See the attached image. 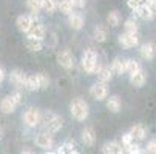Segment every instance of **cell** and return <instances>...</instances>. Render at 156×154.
<instances>
[{
    "label": "cell",
    "mask_w": 156,
    "mask_h": 154,
    "mask_svg": "<svg viewBox=\"0 0 156 154\" xmlns=\"http://www.w3.org/2000/svg\"><path fill=\"white\" fill-rule=\"evenodd\" d=\"M70 111H71V116H73L76 120H79V122H83V120L88 117V114H90L87 102L82 100V99H74V100L71 102Z\"/></svg>",
    "instance_id": "6da1fadb"
},
{
    "label": "cell",
    "mask_w": 156,
    "mask_h": 154,
    "mask_svg": "<svg viewBox=\"0 0 156 154\" xmlns=\"http://www.w3.org/2000/svg\"><path fill=\"white\" fill-rule=\"evenodd\" d=\"M42 120H43V125H45V128H47V131H48L50 134L57 133V131L62 128V119H60L59 116L50 113V111L43 114Z\"/></svg>",
    "instance_id": "7a4b0ae2"
},
{
    "label": "cell",
    "mask_w": 156,
    "mask_h": 154,
    "mask_svg": "<svg viewBox=\"0 0 156 154\" xmlns=\"http://www.w3.org/2000/svg\"><path fill=\"white\" fill-rule=\"evenodd\" d=\"M98 63V56L93 50H87L82 56V68L87 74H93V70Z\"/></svg>",
    "instance_id": "3957f363"
},
{
    "label": "cell",
    "mask_w": 156,
    "mask_h": 154,
    "mask_svg": "<svg viewBox=\"0 0 156 154\" xmlns=\"http://www.w3.org/2000/svg\"><path fill=\"white\" fill-rule=\"evenodd\" d=\"M118 43L125 48V50H130V48H135L138 43H139V39L136 34H133V33H124V34H119L118 37Z\"/></svg>",
    "instance_id": "277c9868"
},
{
    "label": "cell",
    "mask_w": 156,
    "mask_h": 154,
    "mask_svg": "<svg viewBox=\"0 0 156 154\" xmlns=\"http://www.w3.org/2000/svg\"><path fill=\"white\" fill-rule=\"evenodd\" d=\"M90 94L93 96V99H96V100H104V99H107V96H108V86H107V83L105 82H96L91 88H90Z\"/></svg>",
    "instance_id": "5b68a950"
},
{
    "label": "cell",
    "mask_w": 156,
    "mask_h": 154,
    "mask_svg": "<svg viewBox=\"0 0 156 154\" xmlns=\"http://www.w3.org/2000/svg\"><path fill=\"white\" fill-rule=\"evenodd\" d=\"M23 122H25L30 128L37 126L39 122H40V114H39V111H37L36 108H28L27 113L23 114Z\"/></svg>",
    "instance_id": "8992f818"
},
{
    "label": "cell",
    "mask_w": 156,
    "mask_h": 154,
    "mask_svg": "<svg viewBox=\"0 0 156 154\" xmlns=\"http://www.w3.org/2000/svg\"><path fill=\"white\" fill-rule=\"evenodd\" d=\"M57 63L65 70H71L74 67V60L70 51H62L57 54Z\"/></svg>",
    "instance_id": "52a82bcc"
},
{
    "label": "cell",
    "mask_w": 156,
    "mask_h": 154,
    "mask_svg": "<svg viewBox=\"0 0 156 154\" xmlns=\"http://www.w3.org/2000/svg\"><path fill=\"white\" fill-rule=\"evenodd\" d=\"M34 143H36V146H39V148H43V149H50L51 146H53V137L50 136V133H40V134H37L36 136V139H34Z\"/></svg>",
    "instance_id": "ba28073f"
},
{
    "label": "cell",
    "mask_w": 156,
    "mask_h": 154,
    "mask_svg": "<svg viewBox=\"0 0 156 154\" xmlns=\"http://www.w3.org/2000/svg\"><path fill=\"white\" fill-rule=\"evenodd\" d=\"M27 74L25 73H22V71H19V70H14V71H11V74H9V82L12 83V85H16L17 88H23V86H27Z\"/></svg>",
    "instance_id": "9c48e42d"
},
{
    "label": "cell",
    "mask_w": 156,
    "mask_h": 154,
    "mask_svg": "<svg viewBox=\"0 0 156 154\" xmlns=\"http://www.w3.org/2000/svg\"><path fill=\"white\" fill-rule=\"evenodd\" d=\"M28 37H33V39H43V36H45V28H43V25L40 23V22H34L33 20V23L30 26V29L27 31Z\"/></svg>",
    "instance_id": "30bf717a"
},
{
    "label": "cell",
    "mask_w": 156,
    "mask_h": 154,
    "mask_svg": "<svg viewBox=\"0 0 156 154\" xmlns=\"http://www.w3.org/2000/svg\"><path fill=\"white\" fill-rule=\"evenodd\" d=\"M16 106H17V102L14 100V97L6 96L5 99H2V102H0V111L3 114H11V113H14Z\"/></svg>",
    "instance_id": "8fae6325"
},
{
    "label": "cell",
    "mask_w": 156,
    "mask_h": 154,
    "mask_svg": "<svg viewBox=\"0 0 156 154\" xmlns=\"http://www.w3.org/2000/svg\"><path fill=\"white\" fill-rule=\"evenodd\" d=\"M33 17L31 15H19L17 17V22H16V25H17V29L20 31V33H27L28 29H30V26H31V23H33Z\"/></svg>",
    "instance_id": "7c38bea8"
},
{
    "label": "cell",
    "mask_w": 156,
    "mask_h": 154,
    "mask_svg": "<svg viewBox=\"0 0 156 154\" xmlns=\"http://www.w3.org/2000/svg\"><path fill=\"white\" fill-rule=\"evenodd\" d=\"M82 142L85 146H93L94 142H96V134L93 128H85L82 129Z\"/></svg>",
    "instance_id": "4fadbf2b"
},
{
    "label": "cell",
    "mask_w": 156,
    "mask_h": 154,
    "mask_svg": "<svg viewBox=\"0 0 156 154\" xmlns=\"http://www.w3.org/2000/svg\"><path fill=\"white\" fill-rule=\"evenodd\" d=\"M102 152H105V154H121V152H124V148L118 142H107L102 146Z\"/></svg>",
    "instance_id": "5bb4252c"
},
{
    "label": "cell",
    "mask_w": 156,
    "mask_h": 154,
    "mask_svg": "<svg viewBox=\"0 0 156 154\" xmlns=\"http://www.w3.org/2000/svg\"><path fill=\"white\" fill-rule=\"evenodd\" d=\"M135 12H136V15L141 17L142 20H151V19L154 17V14L151 12V9H150V6H148L147 3L139 5V6L135 9Z\"/></svg>",
    "instance_id": "9a60e30c"
},
{
    "label": "cell",
    "mask_w": 156,
    "mask_h": 154,
    "mask_svg": "<svg viewBox=\"0 0 156 154\" xmlns=\"http://www.w3.org/2000/svg\"><path fill=\"white\" fill-rule=\"evenodd\" d=\"M130 82L133 86H136V88H141L144 83H145V73L142 70L136 71V73H133L130 74Z\"/></svg>",
    "instance_id": "2e32d148"
},
{
    "label": "cell",
    "mask_w": 156,
    "mask_h": 154,
    "mask_svg": "<svg viewBox=\"0 0 156 154\" xmlns=\"http://www.w3.org/2000/svg\"><path fill=\"white\" fill-rule=\"evenodd\" d=\"M68 25L73 29H80L83 26V17L82 14H68Z\"/></svg>",
    "instance_id": "e0dca14e"
},
{
    "label": "cell",
    "mask_w": 156,
    "mask_h": 154,
    "mask_svg": "<svg viewBox=\"0 0 156 154\" xmlns=\"http://www.w3.org/2000/svg\"><path fill=\"white\" fill-rule=\"evenodd\" d=\"M156 54V50H154V45L153 43H144L141 46V56L145 59V60H151Z\"/></svg>",
    "instance_id": "ac0fdd59"
},
{
    "label": "cell",
    "mask_w": 156,
    "mask_h": 154,
    "mask_svg": "<svg viewBox=\"0 0 156 154\" xmlns=\"http://www.w3.org/2000/svg\"><path fill=\"white\" fill-rule=\"evenodd\" d=\"M111 71H113V74L122 76V74L125 73V60L116 57L113 62H111Z\"/></svg>",
    "instance_id": "d6986e66"
},
{
    "label": "cell",
    "mask_w": 156,
    "mask_h": 154,
    "mask_svg": "<svg viewBox=\"0 0 156 154\" xmlns=\"http://www.w3.org/2000/svg\"><path fill=\"white\" fill-rule=\"evenodd\" d=\"M130 134L133 136V139H136V140H144L145 136H147V131L142 125H135L131 129H130Z\"/></svg>",
    "instance_id": "ffe728a7"
},
{
    "label": "cell",
    "mask_w": 156,
    "mask_h": 154,
    "mask_svg": "<svg viewBox=\"0 0 156 154\" xmlns=\"http://www.w3.org/2000/svg\"><path fill=\"white\" fill-rule=\"evenodd\" d=\"M107 108H108V111H111V113H119V109H121V99L118 96H111L107 100Z\"/></svg>",
    "instance_id": "44dd1931"
},
{
    "label": "cell",
    "mask_w": 156,
    "mask_h": 154,
    "mask_svg": "<svg viewBox=\"0 0 156 154\" xmlns=\"http://www.w3.org/2000/svg\"><path fill=\"white\" fill-rule=\"evenodd\" d=\"M98 79L101 82H110L111 79H113V71H111V68L108 67H101V70L98 71Z\"/></svg>",
    "instance_id": "7402d4cb"
},
{
    "label": "cell",
    "mask_w": 156,
    "mask_h": 154,
    "mask_svg": "<svg viewBox=\"0 0 156 154\" xmlns=\"http://www.w3.org/2000/svg\"><path fill=\"white\" fill-rule=\"evenodd\" d=\"M57 8L65 15H68V14L73 12V3H71V0H59V2H57Z\"/></svg>",
    "instance_id": "603a6c76"
},
{
    "label": "cell",
    "mask_w": 156,
    "mask_h": 154,
    "mask_svg": "<svg viewBox=\"0 0 156 154\" xmlns=\"http://www.w3.org/2000/svg\"><path fill=\"white\" fill-rule=\"evenodd\" d=\"M42 9L48 14H54L57 9V0H42Z\"/></svg>",
    "instance_id": "cb8c5ba5"
},
{
    "label": "cell",
    "mask_w": 156,
    "mask_h": 154,
    "mask_svg": "<svg viewBox=\"0 0 156 154\" xmlns=\"http://www.w3.org/2000/svg\"><path fill=\"white\" fill-rule=\"evenodd\" d=\"M139 70H141V65H139L135 59H128V60H125V73L133 74V73H136V71H139Z\"/></svg>",
    "instance_id": "d4e9b609"
},
{
    "label": "cell",
    "mask_w": 156,
    "mask_h": 154,
    "mask_svg": "<svg viewBox=\"0 0 156 154\" xmlns=\"http://www.w3.org/2000/svg\"><path fill=\"white\" fill-rule=\"evenodd\" d=\"M27 46L31 50V51H40L42 50V40L40 39H33V37H28V40H27Z\"/></svg>",
    "instance_id": "484cf974"
},
{
    "label": "cell",
    "mask_w": 156,
    "mask_h": 154,
    "mask_svg": "<svg viewBox=\"0 0 156 154\" xmlns=\"http://www.w3.org/2000/svg\"><path fill=\"white\" fill-rule=\"evenodd\" d=\"M27 6L36 15L37 12L42 11V0H27Z\"/></svg>",
    "instance_id": "4316f807"
},
{
    "label": "cell",
    "mask_w": 156,
    "mask_h": 154,
    "mask_svg": "<svg viewBox=\"0 0 156 154\" xmlns=\"http://www.w3.org/2000/svg\"><path fill=\"white\" fill-rule=\"evenodd\" d=\"M27 88H28L30 91H37V90H40L37 74H36V76H30V77H27Z\"/></svg>",
    "instance_id": "83f0119b"
},
{
    "label": "cell",
    "mask_w": 156,
    "mask_h": 154,
    "mask_svg": "<svg viewBox=\"0 0 156 154\" xmlns=\"http://www.w3.org/2000/svg\"><path fill=\"white\" fill-rule=\"evenodd\" d=\"M107 20H108V25H110V26L116 28V26L119 25V22H121V15H119L118 11H111V12H108Z\"/></svg>",
    "instance_id": "f1b7e54d"
},
{
    "label": "cell",
    "mask_w": 156,
    "mask_h": 154,
    "mask_svg": "<svg viewBox=\"0 0 156 154\" xmlns=\"http://www.w3.org/2000/svg\"><path fill=\"white\" fill-rule=\"evenodd\" d=\"M124 28H125V33H133V34H136V33H138V23H136V20H135V19L125 20Z\"/></svg>",
    "instance_id": "f546056e"
},
{
    "label": "cell",
    "mask_w": 156,
    "mask_h": 154,
    "mask_svg": "<svg viewBox=\"0 0 156 154\" xmlns=\"http://www.w3.org/2000/svg\"><path fill=\"white\" fill-rule=\"evenodd\" d=\"M94 39H96L98 42H105V40H107V31H105L102 26H98V28L94 29Z\"/></svg>",
    "instance_id": "4dcf8cb0"
},
{
    "label": "cell",
    "mask_w": 156,
    "mask_h": 154,
    "mask_svg": "<svg viewBox=\"0 0 156 154\" xmlns=\"http://www.w3.org/2000/svg\"><path fill=\"white\" fill-rule=\"evenodd\" d=\"M37 79H39L40 90H47L48 85H50V79H48V76H47V74H43V73H40V74H37Z\"/></svg>",
    "instance_id": "1f68e13d"
},
{
    "label": "cell",
    "mask_w": 156,
    "mask_h": 154,
    "mask_svg": "<svg viewBox=\"0 0 156 154\" xmlns=\"http://www.w3.org/2000/svg\"><path fill=\"white\" fill-rule=\"evenodd\" d=\"M125 146V152H128V154H138V152H141V146L138 145V143H133V142H130L128 145H124Z\"/></svg>",
    "instance_id": "d6a6232c"
},
{
    "label": "cell",
    "mask_w": 156,
    "mask_h": 154,
    "mask_svg": "<svg viewBox=\"0 0 156 154\" xmlns=\"http://www.w3.org/2000/svg\"><path fill=\"white\" fill-rule=\"evenodd\" d=\"M56 152H77V151L74 149V145H73V143L66 142V143H63Z\"/></svg>",
    "instance_id": "836d02e7"
},
{
    "label": "cell",
    "mask_w": 156,
    "mask_h": 154,
    "mask_svg": "<svg viewBox=\"0 0 156 154\" xmlns=\"http://www.w3.org/2000/svg\"><path fill=\"white\" fill-rule=\"evenodd\" d=\"M127 5H128V8H130V9L135 11V9L141 5V0H127Z\"/></svg>",
    "instance_id": "e575fe53"
},
{
    "label": "cell",
    "mask_w": 156,
    "mask_h": 154,
    "mask_svg": "<svg viewBox=\"0 0 156 154\" xmlns=\"http://www.w3.org/2000/svg\"><path fill=\"white\" fill-rule=\"evenodd\" d=\"M147 152L156 154V140H150V142L147 143Z\"/></svg>",
    "instance_id": "d590c367"
},
{
    "label": "cell",
    "mask_w": 156,
    "mask_h": 154,
    "mask_svg": "<svg viewBox=\"0 0 156 154\" xmlns=\"http://www.w3.org/2000/svg\"><path fill=\"white\" fill-rule=\"evenodd\" d=\"M135 139H133V136L130 134V133H127V134H124L122 136V145H128L130 142H133Z\"/></svg>",
    "instance_id": "8d00e7d4"
},
{
    "label": "cell",
    "mask_w": 156,
    "mask_h": 154,
    "mask_svg": "<svg viewBox=\"0 0 156 154\" xmlns=\"http://www.w3.org/2000/svg\"><path fill=\"white\" fill-rule=\"evenodd\" d=\"M73 8H83L85 6V0H71Z\"/></svg>",
    "instance_id": "74e56055"
},
{
    "label": "cell",
    "mask_w": 156,
    "mask_h": 154,
    "mask_svg": "<svg viewBox=\"0 0 156 154\" xmlns=\"http://www.w3.org/2000/svg\"><path fill=\"white\" fill-rule=\"evenodd\" d=\"M11 96L14 97V100H16V102H17V105H19V103H20V100H22V94H20L19 91H16V93H14V94H11Z\"/></svg>",
    "instance_id": "f35d334b"
},
{
    "label": "cell",
    "mask_w": 156,
    "mask_h": 154,
    "mask_svg": "<svg viewBox=\"0 0 156 154\" xmlns=\"http://www.w3.org/2000/svg\"><path fill=\"white\" fill-rule=\"evenodd\" d=\"M148 6H150V9H151V12L156 15V0H153L151 3H148Z\"/></svg>",
    "instance_id": "ab89813d"
},
{
    "label": "cell",
    "mask_w": 156,
    "mask_h": 154,
    "mask_svg": "<svg viewBox=\"0 0 156 154\" xmlns=\"http://www.w3.org/2000/svg\"><path fill=\"white\" fill-rule=\"evenodd\" d=\"M3 79H5V70H3L2 67H0V83L3 82Z\"/></svg>",
    "instance_id": "60d3db41"
},
{
    "label": "cell",
    "mask_w": 156,
    "mask_h": 154,
    "mask_svg": "<svg viewBox=\"0 0 156 154\" xmlns=\"http://www.w3.org/2000/svg\"><path fill=\"white\" fill-rule=\"evenodd\" d=\"M141 2H145V3L148 5V3H151V2H153V0H141Z\"/></svg>",
    "instance_id": "b9f144b4"
},
{
    "label": "cell",
    "mask_w": 156,
    "mask_h": 154,
    "mask_svg": "<svg viewBox=\"0 0 156 154\" xmlns=\"http://www.w3.org/2000/svg\"><path fill=\"white\" fill-rule=\"evenodd\" d=\"M0 139H2V134H0Z\"/></svg>",
    "instance_id": "7bdbcfd3"
}]
</instances>
